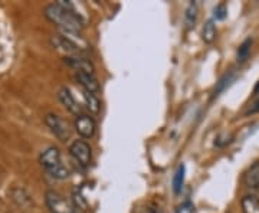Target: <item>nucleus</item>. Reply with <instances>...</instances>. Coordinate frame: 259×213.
Segmentation results:
<instances>
[{"label": "nucleus", "mask_w": 259, "mask_h": 213, "mask_svg": "<svg viewBox=\"0 0 259 213\" xmlns=\"http://www.w3.org/2000/svg\"><path fill=\"white\" fill-rule=\"evenodd\" d=\"M202 39L206 44H212L213 40L216 39V26L213 20H207L204 23L203 30H202Z\"/></svg>", "instance_id": "18"}, {"label": "nucleus", "mask_w": 259, "mask_h": 213, "mask_svg": "<svg viewBox=\"0 0 259 213\" xmlns=\"http://www.w3.org/2000/svg\"><path fill=\"white\" fill-rule=\"evenodd\" d=\"M197 16H199V8L196 2H190L185 13V28L186 30H190L196 26L197 22Z\"/></svg>", "instance_id": "12"}, {"label": "nucleus", "mask_w": 259, "mask_h": 213, "mask_svg": "<svg viewBox=\"0 0 259 213\" xmlns=\"http://www.w3.org/2000/svg\"><path fill=\"white\" fill-rule=\"evenodd\" d=\"M243 183L250 190H259V160L252 163L243 176Z\"/></svg>", "instance_id": "11"}, {"label": "nucleus", "mask_w": 259, "mask_h": 213, "mask_svg": "<svg viewBox=\"0 0 259 213\" xmlns=\"http://www.w3.org/2000/svg\"><path fill=\"white\" fill-rule=\"evenodd\" d=\"M83 95V100H85V104H87V107H88V110L93 112V114H98L100 110H101V102L100 100L97 98V95L93 93H88V91H82Z\"/></svg>", "instance_id": "14"}, {"label": "nucleus", "mask_w": 259, "mask_h": 213, "mask_svg": "<svg viewBox=\"0 0 259 213\" xmlns=\"http://www.w3.org/2000/svg\"><path fill=\"white\" fill-rule=\"evenodd\" d=\"M78 83L82 87V90L88 91V93L97 94L100 91V83H98V79L97 76L93 74H83V72H76L75 75Z\"/></svg>", "instance_id": "10"}, {"label": "nucleus", "mask_w": 259, "mask_h": 213, "mask_svg": "<svg viewBox=\"0 0 259 213\" xmlns=\"http://www.w3.org/2000/svg\"><path fill=\"white\" fill-rule=\"evenodd\" d=\"M58 98H59L61 104H62V105H64L65 108H66L69 112H72V114H75V115H81V114H82V108H81V105L76 102V100H75V97L72 95V93H71L66 87H62V88L58 91Z\"/></svg>", "instance_id": "8"}, {"label": "nucleus", "mask_w": 259, "mask_h": 213, "mask_svg": "<svg viewBox=\"0 0 259 213\" xmlns=\"http://www.w3.org/2000/svg\"><path fill=\"white\" fill-rule=\"evenodd\" d=\"M39 163L51 176L58 180H64L69 176L68 168L62 164L61 151L56 147H48L47 150H44L39 157Z\"/></svg>", "instance_id": "2"}, {"label": "nucleus", "mask_w": 259, "mask_h": 213, "mask_svg": "<svg viewBox=\"0 0 259 213\" xmlns=\"http://www.w3.org/2000/svg\"><path fill=\"white\" fill-rule=\"evenodd\" d=\"M255 112H259V100L253 104V107H252L246 114H255Z\"/></svg>", "instance_id": "21"}, {"label": "nucleus", "mask_w": 259, "mask_h": 213, "mask_svg": "<svg viewBox=\"0 0 259 213\" xmlns=\"http://www.w3.org/2000/svg\"><path fill=\"white\" fill-rule=\"evenodd\" d=\"M52 44H54V47H55L56 49L65 52L68 56L79 55V54L82 52L71 39H68V37L64 36V35H56V36L52 37Z\"/></svg>", "instance_id": "9"}, {"label": "nucleus", "mask_w": 259, "mask_h": 213, "mask_svg": "<svg viewBox=\"0 0 259 213\" xmlns=\"http://www.w3.org/2000/svg\"><path fill=\"white\" fill-rule=\"evenodd\" d=\"M250 48H252V37H248V39H245L242 42L241 47L238 49V54H236V59H238L239 64H243L249 58Z\"/></svg>", "instance_id": "17"}, {"label": "nucleus", "mask_w": 259, "mask_h": 213, "mask_svg": "<svg viewBox=\"0 0 259 213\" xmlns=\"http://www.w3.org/2000/svg\"><path fill=\"white\" fill-rule=\"evenodd\" d=\"M75 130L76 133L83 137V139H91L95 130H97V124L94 121L93 117L87 115V114H81V115H76V120H75Z\"/></svg>", "instance_id": "6"}, {"label": "nucleus", "mask_w": 259, "mask_h": 213, "mask_svg": "<svg viewBox=\"0 0 259 213\" xmlns=\"http://www.w3.org/2000/svg\"><path fill=\"white\" fill-rule=\"evenodd\" d=\"M45 202L51 213H74L68 202L59 193H56L55 190H48Z\"/></svg>", "instance_id": "5"}, {"label": "nucleus", "mask_w": 259, "mask_h": 213, "mask_svg": "<svg viewBox=\"0 0 259 213\" xmlns=\"http://www.w3.org/2000/svg\"><path fill=\"white\" fill-rule=\"evenodd\" d=\"M253 93H255V94L259 93V82L256 83V87H255V90H253Z\"/></svg>", "instance_id": "22"}, {"label": "nucleus", "mask_w": 259, "mask_h": 213, "mask_svg": "<svg viewBox=\"0 0 259 213\" xmlns=\"http://www.w3.org/2000/svg\"><path fill=\"white\" fill-rule=\"evenodd\" d=\"M64 62L68 66H71L76 72H83V74H93L95 75V68L91 64V61H88L87 58L81 55L75 56H65Z\"/></svg>", "instance_id": "7"}, {"label": "nucleus", "mask_w": 259, "mask_h": 213, "mask_svg": "<svg viewBox=\"0 0 259 213\" xmlns=\"http://www.w3.org/2000/svg\"><path fill=\"white\" fill-rule=\"evenodd\" d=\"M72 200H74L75 207H78L79 210H88V202H87V199L83 197L82 192L79 190V189H76L74 190V193H72Z\"/></svg>", "instance_id": "19"}, {"label": "nucleus", "mask_w": 259, "mask_h": 213, "mask_svg": "<svg viewBox=\"0 0 259 213\" xmlns=\"http://www.w3.org/2000/svg\"><path fill=\"white\" fill-rule=\"evenodd\" d=\"M69 154L74 157V160L82 167H88L93 158L91 147L88 143H85L83 140H75L74 143L69 146Z\"/></svg>", "instance_id": "3"}, {"label": "nucleus", "mask_w": 259, "mask_h": 213, "mask_svg": "<svg viewBox=\"0 0 259 213\" xmlns=\"http://www.w3.org/2000/svg\"><path fill=\"white\" fill-rule=\"evenodd\" d=\"M48 20H51L61 30L66 32H81L85 25L82 16L76 12L62 6L61 3H52L48 5L44 10Z\"/></svg>", "instance_id": "1"}, {"label": "nucleus", "mask_w": 259, "mask_h": 213, "mask_svg": "<svg viewBox=\"0 0 259 213\" xmlns=\"http://www.w3.org/2000/svg\"><path fill=\"white\" fill-rule=\"evenodd\" d=\"M185 176H186V167L183 164L177 167V172L175 173V177H173V192L179 195L183 189V185H185Z\"/></svg>", "instance_id": "15"}, {"label": "nucleus", "mask_w": 259, "mask_h": 213, "mask_svg": "<svg viewBox=\"0 0 259 213\" xmlns=\"http://www.w3.org/2000/svg\"><path fill=\"white\" fill-rule=\"evenodd\" d=\"M241 207L243 213H259V199L253 195H246L242 197Z\"/></svg>", "instance_id": "13"}, {"label": "nucleus", "mask_w": 259, "mask_h": 213, "mask_svg": "<svg viewBox=\"0 0 259 213\" xmlns=\"http://www.w3.org/2000/svg\"><path fill=\"white\" fill-rule=\"evenodd\" d=\"M45 124L48 125V129L51 130V133L55 136L56 139L61 140V141H66L69 140V127L68 124L62 120L59 115L56 114H48L45 117Z\"/></svg>", "instance_id": "4"}, {"label": "nucleus", "mask_w": 259, "mask_h": 213, "mask_svg": "<svg viewBox=\"0 0 259 213\" xmlns=\"http://www.w3.org/2000/svg\"><path fill=\"white\" fill-rule=\"evenodd\" d=\"M226 16H228V9H226V6L223 3L218 5L213 9V18L216 19V20H223V19H226Z\"/></svg>", "instance_id": "20"}, {"label": "nucleus", "mask_w": 259, "mask_h": 213, "mask_svg": "<svg viewBox=\"0 0 259 213\" xmlns=\"http://www.w3.org/2000/svg\"><path fill=\"white\" fill-rule=\"evenodd\" d=\"M12 199H13L19 206H22V207H28L30 204H33L30 196H29L23 189H15V190L12 192Z\"/></svg>", "instance_id": "16"}]
</instances>
